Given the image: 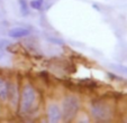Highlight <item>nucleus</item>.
<instances>
[{"instance_id":"ddd939ff","label":"nucleus","mask_w":127,"mask_h":123,"mask_svg":"<svg viewBox=\"0 0 127 123\" xmlns=\"http://www.w3.org/2000/svg\"><path fill=\"white\" fill-rule=\"evenodd\" d=\"M3 57V50H0V59Z\"/></svg>"},{"instance_id":"6e6552de","label":"nucleus","mask_w":127,"mask_h":123,"mask_svg":"<svg viewBox=\"0 0 127 123\" xmlns=\"http://www.w3.org/2000/svg\"><path fill=\"white\" fill-rule=\"evenodd\" d=\"M45 3V0H31L29 1V8L34 10H42Z\"/></svg>"},{"instance_id":"7ed1b4c3","label":"nucleus","mask_w":127,"mask_h":123,"mask_svg":"<svg viewBox=\"0 0 127 123\" xmlns=\"http://www.w3.org/2000/svg\"><path fill=\"white\" fill-rule=\"evenodd\" d=\"M91 114L98 121H108L111 116V109L108 104L102 101H96L91 104L90 107Z\"/></svg>"},{"instance_id":"f03ea898","label":"nucleus","mask_w":127,"mask_h":123,"mask_svg":"<svg viewBox=\"0 0 127 123\" xmlns=\"http://www.w3.org/2000/svg\"><path fill=\"white\" fill-rule=\"evenodd\" d=\"M36 101V91L32 85H25L20 94V112L28 113Z\"/></svg>"},{"instance_id":"f8f14e48","label":"nucleus","mask_w":127,"mask_h":123,"mask_svg":"<svg viewBox=\"0 0 127 123\" xmlns=\"http://www.w3.org/2000/svg\"><path fill=\"white\" fill-rule=\"evenodd\" d=\"M10 41L8 39H0V50H5L7 47L10 46Z\"/></svg>"},{"instance_id":"f257e3e1","label":"nucleus","mask_w":127,"mask_h":123,"mask_svg":"<svg viewBox=\"0 0 127 123\" xmlns=\"http://www.w3.org/2000/svg\"><path fill=\"white\" fill-rule=\"evenodd\" d=\"M80 107L79 100L75 96L69 95L63 100L62 103V119L64 121H71L77 115Z\"/></svg>"},{"instance_id":"0eeeda50","label":"nucleus","mask_w":127,"mask_h":123,"mask_svg":"<svg viewBox=\"0 0 127 123\" xmlns=\"http://www.w3.org/2000/svg\"><path fill=\"white\" fill-rule=\"evenodd\" d=\"M8 99L12 103V105H16L17 102L19 101V97L17 95V88L15 85H9V90H8Z\"/></svg>"},{"instance_id":"9d476101","label":"nucleus","mask_w":127,"mask_h":123,"mask_svg":"<svg viewBox=\"0 0 127 123\" xmlns=\"http://www.w3.org/2000/svg\"><path fill=\"white\" fill-rule=\"evenodd\" d=\"M20 7V12L23 16H27L29 14V7H28V2H26V0H18Z\"/></svg>"},{"instance_id":"9b49d317","label":"nucleus","mask_w":127,"mask_h":123,"mask_svg":"<svg viewBox=\"0 0 127 123\" xmlns=\"http://www.w3.org/2000/svg\"><path fill=\"white\" fill-rule=\"evenodd\" d=\"M46 39H47L51 44H54V45H59V46L64 45V40L61 39V38H58V37H46Z\"/></svg>"},{"instance_id":"1a4fd4ad","label":"nucleus","mask_w":127,"mask_h":123,"mask_svg":"<svg viewBox=\"0 0 127 123\" xmlns=\"http://www.w3.org/2000/svg\"><path fill=\"white\" fill-rule=\"evenodd\" d=\"M108 66L110 67L111 69H114V71L118 72V73H123V74H126L127 75V66H125V65H122V64H109Z\"/></svg>"},{"instance_id":"423d86ee","label":"nucleus","mask_w":127,"mask_h":123,"mask_svg":"<svg viewBox=\"0 0 127 123\" xmlns=\"http://www.w3.org/2000/svg\"><path fill=\"white\" fill-rule=\"evenodd\" d=\"M8 90H9V84L5 81V78L0 77V100L1 101L8 99Z\"/></svg>"},{"instance_id":"39448f33","label":"nucleus","mask_w":127,"mask_h":123,"mask_svg":"<svg viewBox=\"0 0 127 123\" xmlns=\"http://www.w3.org/2000/svg\"><path fill=\"white\" fill-rule=\"evenodd\" d=\"M32 28L29 27H24V26H19V27H14V28L9 29L8 31V35L10 38H15V39H18V38H23L26 37L31 34Z\"/></svg>"},{"instance_id":"20e7f679","label":"nucleus","mask_w":127,"mask_h":123,"mask_svg":"<svg viewBox=\"0 0 127 123\" xmlns=\"http://www.w3.org/2000/svg\"><path fill=\"white\" fill-rule=\"evenodd\" d=\"M47 118L51 123H58L62 120V110L58 104H51L47 109Z\"/></svg>"}]
</instances>
